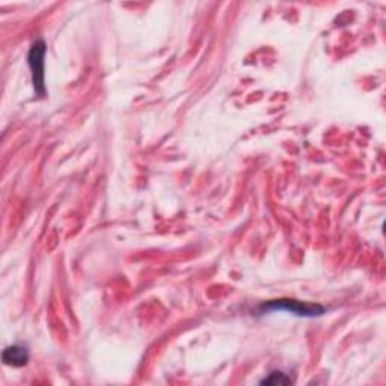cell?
<instances>
[{
	"label": "cell",
	"mask_w": 386,
	"mask_h": 386,
	"mask_svg": "<svg viewBox=\"0 0 386 386\" xmlns=\"http://www.w3.org/2000/svg\"><path fill=\"white\" fill-rule=\"evenodd\" d=\"M261 383L263 385H285V383H292V379H290V377H287L284 373H281V372H278V373H272V374H269V377H265V379H263L261 380Z\"/></svg>",
	"instance_id": "277c9868"
},
{
	"label": "cell",
	"mask_w": 386,
	"mask_h": 386,
	"mask_svg": "<svg viewBox=\"0 0 386 386\" xmlns=\"http://www.w3.org/2000/svg\"><path fill=\"white\" fill-rule=\"evenodd\" d=\"M3 362L6 365H11V367H23L28 364L29 360V352L26 347H23V345H10V347H6L3 350Z\"/></svg>",
	"instance_id": "3957f363"
},
{
	"label": "cell",
	"mask_w": 386,
	"mask_h": 386,
	"mask_svg": "<svg viewBox=\"0 0 386 386\" xmlns=\"http://www.w3.org/2000/svg\"><path fill=\"white\" fill-rule=\"evenodd\" d=\"M45 44L44 41H35L32 45L28 63L32 71V82L35 86V92L38 96H45V85H44V58H45Z\"/></svg>",
	"instance_id": "7a4b0ae2"
},
{
	"label": "cell",
	"mask_w": 386,
	"mask_h": 386,
	"mask_svg": "<svg viewBox=\"0 0 386 386\" xmlns=\"http://www.w3.org/2000/svg\"><path fill=\"white\" fill-rule=\"evenodd\" d=\"M263 312L265 311H287L299 317H318L326 312V308L318 303H305L293 299H279L272 301L261 305L260 308Z\"/></svg>",
	"instance_id": "6da1fadb"
}]
</instances>
